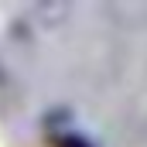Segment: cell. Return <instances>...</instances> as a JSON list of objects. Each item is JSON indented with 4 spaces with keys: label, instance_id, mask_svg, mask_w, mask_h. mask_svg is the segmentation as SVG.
Listing matches in <instances>:
<instances>
[{
    "label": "cell",
    "instance_id": "obj_1",
    "mask_svg": "<svg viewBox=\"0 0 147 147\" xmlns=\"http://www.w3.org/2000/svg\"><path fill=\"white\" fill-rule=\"evenodd\" d=\"M55 144H58V147H86L82 140H79V137H69V134H65V137H58Z\"/></svg>",
    "mask_w": 147,
    "mask_h": 147
}]
</instances>
